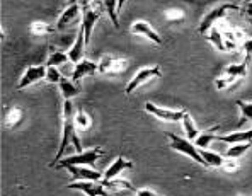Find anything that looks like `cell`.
<instances>
[{
	"label": "cell",
	"mask_w": 252,
	"mask_h": 196,
	"mask_svg": "<svg viewBox=\"0 0 252 196\" xmlns=\"http://www.w3.org/2000/svg\"><path fill=\"white\" fill-rule=\"evenodd\" d=\"M72 143L77 149V152H80L82 149V143L77 135V125H75V108H73L72 101H63L62 106V140L60 145H58L57 155L51 161L50 167H57V164L65 157V150L68 149V145Z\"/></svg>",
	"instance_id": "6da1fadb"
},
{
	"label": "cell",
	"mask_w": 252,
	"mask_h": 196,
	"mask_svg": "<svg viewBox=\"0 0 252 196\" xmlns=\"http://www.w3.org/2000/svg\"><path fill=\"white\" fill-rule=\"evenodd\" d=\"M230 10H240V3L223 2V3H217V5L211 7L208 12L203 16V19L198 26L199 36H206V33H208L213 26H217L218 22L227 16V12H230Z\"/></svg>",
	"instance_id": "7a4b0ae2"
},
{
	"label": "cell",
	"mask_w": 252,
	"mask_h": 196,
	"mask_svg": "<svg viewBox=\"0 0 252 196\" xmlns=\"http://www.w3.org/2000/svg\"><path fill=\"white\" fill-rule=\"evenodd\" d=\"M104 155V149L102 147H92L89 150H80L77 154L65 155L57 167H68V165H87V167H94V164Z\"/></svg>",
	"instance_id": "3957f363"
},
{
	"label": "cell",
	"mask_w": 252,
	"mask_h": 196,
	"mask_svg": "<svg viewBox=\"0 0 252 196\" xmlns=\"http://www.w3.org/2000/svg\"><path fill=\"white\" fill-rule=\"evenodd\" d=\"M167 138H169V145H170V149H172V150L186 155V157H189L191 161H194L196 164L203 165V167H208V164H206V161L203 159L199 149L191 142V140L181 138V136L174 135V133H167Z\"/></svg>",
	"instance_id": "277c9868"
},
{
	"label": "cell",
	"mask_w": 252,
	"mask_h": 196,
	"mask_svg": "<svg viewBox=\"0 0 252 196\" xmlns=\"http://www.w3.org/2000/svg\"><path fill=\"white\" fill-rule=\"evenodd\" d=\"M104 12V5L102 0H94L87 9L82 10V21H80V29L84 31L85 43H91V34L94 31V26L101 19V14Z\"/></svg>",
	"instance_id": "5b68a950"
},
{
	"label": "cell",
	"mask_w": 252,
	"mask_h": 196,
	"mask_svg": "<svg viewBox=\"0 0 252 196\" xmlns=\"http://www.w3.org/2000/svg\"><path fill=\"white\" fill-rule=\"evenodd\" d=\"M199 152H201L203 159L206 161V164H208L210 169L211 167L221 169V171L227 172V174H235V172L239 171V165H237L235 159H228L218 152H211L208 149H199Z\"/></svg>",
	"instance_id": "8992f818"
},
{
	"label": "cell",
	"mask_w": 252,
	"mask_h": 196,
	"mask_svg": "<svg viewBox=\"0 0 252 196\" xmlns=\"http://www.w3.org/2000/svg\"><path fill=\"white\" fill-rule=\"evenodd\" d=\"M160 77H162V70H160V66H158V65L140 68L138 72L135 73V77H133V79L128 82V86H126V89H125V94L131 96L138 87L145 86V84H148L150 80H154V79H160Z\"/></svg>",
	"instance_id": "52a82bcc"
},
{
	"label": "cell",
	"mask_w": 252,
	"mask_h": 196,
	"mask_svg": "<svg viewBox=\"0 0 252 196\" xmlns=\"http://www.w3.org/2000/svg\"><path fill=\"white\" fill-rule=\"evenodd\" d=\"M79 21H82V7H80V2L79 0H70L68 5L58 16L55 28H57V31H65V29H68L70 26H73Z\"/></svg>",
	"instance_id": "ba28073f"
},
{
	"label": "cell",
	"mask_w": 252,
	"mask_h": 196,
	"mask_svg": "<svg viewBox=\"0 0 252 196\" xmlns=\"http://www.w3.org/2000/svg\"><path fill=\"white\" fill-rule=\"evenodd\" d=\"M128 68L126 58H116L113 55H104L99 62V73L102 75H120Z\"/></svg>",
	"instance_id": "9c48e42d"
},
{
	"label": "cell",
	"mask_w": 252,
	"mask_h": 196,
	"mask_svg": "<svg viewBox=\"0 0 252 196\" xmlns=\"http://www.w3.org/2000/svg\"><path fill=\"white\" fill-rule=\"evenodd\" d=\"M46 65H31L28 66V68L24 70V73H22L19 84H17V89L22 91V89L32 86V84L36 82H41V80L46 79Z\"/></svg>",
	"instance_id": "30bf717a"
},
{
	"label": "cell",
	"mask_w": 252,
	"mask_h": 196,
	"mask_svg": "<svg viewBox=\"0 0 252 196\" xmlns=\"http://www.w3.org/2000/svg\"><path fill=\"white\" fill-rule=\"evenodd\" d=\"M72 176V181H99L104 179V172L97 171L94 167H87V165H68L65 167Z\"/></svg>",
	"instance_id": "8fae6325"
},
{
	"label": "cell",
	"mask_w": 252,
	"mask_h": 196,
	"mask_svg": "<svg viewBox=\"0 0 252 196\" xmlns=\"http://www.w3.org/2000/svg\"><path fill=\"white\" fill-rule=\"evenodd\" d=\"M145 111L152 116L158 118V120H164V121H181L184 116V111L186 109H169V108H160V106L154 104V102H145Z\"/></svg>",
	"instance_id": "7c38bea8"
},
{
	"label": "cell",
	"mask_w": 252,
	"mask_h": 196,
	"mask_svg": "<svg viewBox=\"0 0 252 196\" xmlns=\"http://www.w3.org/2000/svg\"><path fill=\"white\" fill-rule=\"evenodd\" d=\"M129 31H131V34L142 36V38L148 39V41H152L154 44H157V46H162V44H164V39L160 38V34H158V33L155 31V29L152 28V26L148 24L147 21H136V22H133L131 28H129Z\"/></svg>",
	"instance_id": "4fadbf2b"
},
{
	"label": "cell",
	"mask_w": 252,
	"mask_h": 196,
	"mask_svg": "<svg viewBox=\"0 0 252 196\" xmlns=\"http://www.w3.org/2000/svg\"><path fill=\"white\" fill-rule=\"evenodd\" d=\"M68 188L70 190L82 191L85 196H109L111 195L101 183H95V181H75V183H70Z\"/></svg>",
	"instance_id": "5bb4252c"
},
{
	"label": "cell",
	"mask_w": 252,
	"mask_h": 196,
	"mask_svg": "<svg viewBox=\"0 0 252 196\" xmlns=\"http://www.w3.org/2000/svg\"><path fill=\"white\" fill-rule=\"evenodd\" d=\"M97 72H99V64H97V62L84 58V60L79 62V64L75 65V68H73L72 80L75 84H79L80 80L85 79V77H92V75H95Z\"/></svg>",
	"instance_id": "9a60e30c"
},
{
	"label": "cell",
	"mask_w": 252,
	"mask_h": 196,
	"mask_svg": "<svg viewBox=\"0 0 252 196\" xmlns=\"http://www.w3.org/2000/svg\"><path fill=\"white\" fill-rule=\"evenodd\" d=\"M85 46H87V43H85V36H84V31L82 29H79V33H77V38H75V43L72 44V48H70L68 51V58L72 64H79V62L84 60V53H85Z\"/></svg>",
	"instance_id": "2e32d148"
},
{
	"label": "cell",
	"mask_w": 252,
	"mask_h": 196,
	"mask_svg": "<svg viewBox=\"0 0 252 196\" xmlns=\"http://www.w3.org/2000/svg\"><path fill=\"white\" fill-rule=\"evenodd\" d=\"M133 162L125 159L123 155H118V159L109 165V167L104 171V179H114V177H120V174L126 169H131Z\"/></svg>",
	"instance_id": "e0dca14e"
},
{
	"label": "cell",
	"mask_w": 252,
	"mask_h": 196,
	"mask_svg": "<svg viewBox=\"0 0 252 196\" xmlns=\"http://www.w3.org/2000/svg\"><path fill=\"white\" fill-rule=\"evenodd\" d=\"M58 91H60L63 101H70L72 98H75V96L80 94L79 84H75L72 79H66V77H63L60 82H58Z\"/></svg>",
	"instance_id": "ac0fdd59"
},
{
	"label": "cell",
	"mask_w": 252,
	"mask_h": 196,
	"mask_svg": "<svg viewBox=\"0 0 252 196\" xmlns=\"http://www.w3.org/2000/svg\"><path fill=\"white\" fill-rule=\"evenodd\" d=\"M181 123H183V130L186 133L188 140H196L201 135V133H199V127L196 125L194 118L189 114V111H184V116H183V120H181Z\"/></svg>",
	"instance_id": "d6986e66"
},
{
	"label": "cell",
	"mask_w": 252,
	"mask_h": 196,
	"mask_svg": "<svg viewBox=\"0 0 252 196\" xmlns=\"http://www.w3.org/2000/svg\"><path fill=\"white\" fill-rule=\"evenodd\" d=\"M217 140L220 142H225V143H244V142H252V128L251 130H246V131H233V133H228V135H223V136H217Z\"/></svg>",
	"instance_id": "ffe728a7"
},
{
	"label": "cell",
	"mask_w": 252,
	"mask_h": 196,
	"mask_svg": "<svg viewBox=\"0 0 252 196\" xmlns=\"http://www.w3.org/2000/svg\"><path fill=\"white\" fill-rule=\"evenodd\" d=\"M29 34L31 36H36V38H44V36H50L51 33H55V29L51 24L48 22H43V21H34L29 24Z\"/></svg>",
	"instance_id": "44dd1931"
},
{
	"label": "cell",
	"mask_w": 252,
	"mask_h": 196,
	"mask_svg": "<svg viewBox=\"0 0 252 196\" xmlns=\"http://www.w3.org/2000/svg\"><path fill=\"white\" fill-rule=\"evenodd\" d=\"M24 120V109L12 106V108L7 109L5 113V127L7 128H17Z\"/></svg>",
	"instance_id": "7402d4cb"
},
{
	"label": "cell",
	"mask_w": 252,
	"mask_h": 196,
	"mask_svg": "<svg viewBox=\"0 0 252 196\" xmlns=\"http://www.w3.org/2000/svg\"><path fill=\"white\" fill-rule=\"evenodd\" d=\"M208 41L213 44L215 48H217L218 51H223V53H227V48H225V39H223V34L220 33V29L217 28V26H213V28L210 29L208 33H206L205 36Z\"/></svg>",
	"instance_id": "603a6c76"
},
{
	"label": "cell",
	"mask_w": 252,
	"mask_h": 196,
	"mask_svg": "<svg viewBox=\"0 0 252 196\" xmlns=\"http://www.w3.org/2000/svg\"><path fill=\"white\" fill-rule=\"evenodd\" d=\"M218 125H215L211 130H208V131H205V133H201V135L196 138V143L194 145L198 147V149H208V147L211 145V142H215L217 140V131H218Z\"/></svg>",
	"instance_id": "cb8c5ba5"
},
{
	"label": "cell",
	"mask_w": 252,
	"mask_h": 196,
	"mask_svg": "<svg viewBox=\"0 0 252 196\" xmlns=\"http://www.w3.org/2000/svg\"><path fill=\"white\" fill-rule=\"evenodd\" d=\"M247 68H249V64L246 60L240 62V64H232L225 68L223 73H228L232 77H237V79H246L247 77Z\"/></svg>",
	"instance_id": "d4e9b609"
},
{
	"label": "cell",
	"mask_w": 252,
	"mask_h": 196,
	"mask_svg": "<svg viewBox=\"0 0 252 196\" xmlns=\"http://www.w3.org/2000/svg\"><path fill=\"white\" fill-rule=\"evenodd\" d=\"M102 5H104V10L109 16L111 22L116 29H120V21H118V0H102Z\"/></svg>",
	"instance_id": "484cf974"
},
{
	"label": "cell",
	"mask_w": 252,
	"mask_h": 196,
	"mask_svg": "<svg viewBox=\"0 0 252 196\" xmlns=\"http://www.w3.org/2000/svg\"><path fill=\"white\" fill-rule=\"evenodd\" d=\"M252 149V142H244V143H233L230 149L225 152V157L228 159H239L242 157L244 154L247 152V150Z\"/></svg>",
	"instance_id": "4316f807"
},
{
	"label": "cell",
	"mask_w": 252,
	"mask_h": 196,
	"mask_svg": "<svg viewBox=\"0 0 252 196\" xmlns=\"http://www.w3.org/2000/svg\"><path fill=\"white\" fill-rule=\"evenodd\" d=\"M239 80H240V79L228 75V73H221V75H218L217 79H215V87H217L218 91H225V89L235 86V84L239 82Z\"/></svg>",
	"instance_id": "83f0119b"
},
{
	"label": "cell",
	"mask_w": 252,
	"mask_h": 196,
	"mask_svg": "<svg viewBox=\"0 0 252 196\" xmlns=\"http://www.w3.org/2000/svg\"><path fill=\"white\" fill-rule=\"evenodd\" d=\"M66 62H70L68 53H63V51H53V53L48 57L46 66H60V65H65Z\"/></svg>",
	"instance_id": "f1b7e54d"
},
{
	"label": "cell",
	"mask_w": 252,
	"mask_h": 196,
	"mask_svg": "<svg viewBox=\"0 0 252 196\" xmlns=\"http://www.w3.org/2000/svg\"><path fill=\"white\" fill-rule=\"evenodd\" d=\"M75 125L79 130H89L92 127V118L89 116V113L80 109L79 113H75Z\"/></svg>",
	"instance_id": "f546056e"
},
{
	"label": "cell",
	"mask_w": 252,
	"mask_h": 196,
	"mask_svg": "<svg viewBox=\"0 0 252 196\" xmlns=\"http://www.w3.org/2000/svg\"><path fill=\"white\" fill-rule=\"evenodd\" d=\"M237 108L242 113V120H240V125H244L246 121H252V102H246V101H237L235 102Z\"/></svg>",
	"instance_id": "4dcf8cb0"
},
{
	"label": "cell",
	"mask_w": 252,
	"mask_h": 196,
	"mask_svg": "<svg viewBox=\"0 0 252 196\" xmlns=\"http://www.w3.org/2000/svg\"><path fill=\"white\" fill-rule=\"evenodd\" d=\"M164 16L169 22H183L186 19V14H184L183 9H167L164 12Z\"/></svg>",
	"instance_id": "1f68e13d"
},
{
	"label": "cell",
	"mask_w": 252,
	"mask_h": 196,
	"mask_svg": "<svg viewBox=\"0 0 252 196\" xmlns=\"http://www.w3.org/2000/svg\"><path fill=\"white\" fill-rule=\"evenodd\" d=\"M63 79L62 77V73L58 72V66H48L46 68V82H50V84H57L58 86V82Z\"/></svg>",
	"instance_id": "d6a6232c"
},
{
	"label": "cell",
	"mask_w": 252,
	"mask_h": 196,
	"mask_svg": "<svg viewBox=\"0 0 252 196\" xmlns=\"http://www.w3.org/2000/svg\"><path fill=\"white\" fill-rule=\"evenodd\" d=\"M242 51H244V55H246V58L244 60L247 62V64H251V60H252V38H246L242 41Z\"/></svg>",
	"instance_id": "836d02e7"
},
{
	"label": "cell",
	"mask_w": 252,
	"mask_h": 196,
	"mask_svg": "<svg viewBox=\"0 0 252 196\" xmlns=\"http://www.w3.org/2000/svg\"><path fill=\"white\" fill-rule=\"evenodd\" d=\"M240 12H242L244 17H247L249 21H252V2L240 3Z\"/></svg>",
	"instance_id": "e575fe53"
},
{
	"label": "cell",
	"mask_w": 252,
	"mask_h": 196,
	"mask_svg": "<svg viewBox=\"0 0 252 196\" xmlns=\"http://www.w3.org/2000/svg\"><path fill=\"white\" fill-rule=\"evenodd\" d=\"M136 196H162L152 190H136Z\"/></svg>",
	"instance_id": "d590c367"
},
{
	"label": "cell",
	"mask_w": 252,
	"mask_h": 196,
	"mask_svg": "<svg viewBox=\"0 0 252 196\" xmlns=\"http://www.w3.org/2000/svg\"><path fill=\"white\" fill-rule=\"evenodd\" d=\"M79 2H80V7H82V10H84V9H87L94 0H79Z\"/></svg>",
	"instance_id": "8d00e7d4"
},
{
	"label": "cell",
	"mask_w": 252,
	"mask_h": 196,
	"mask_svg": "<svg viewBox=\"0 0 252 196\" xmlns=\"http://www.w3.org/2000/svg\"><path fill=\"white\" fill-rule=\"evenodd\" d=\"M125 2H126V0H118V14L121 12V7L125 5Z\"/></svg>",
	"instance_id": "74e56055"
},
{
	"label": "cell",
	"mask_w": 252,
	"mask_h": 196,
	"mask_svg": "<svg viewBox=\"0 0 252 196\" xmlns=\"http://www.w3.org/2000/svg\"><path fill=\"white\" fill-rule=\"evenodd\" d=\"M249 2H252V0H242L240 3H249Z\"/></svg>",
	"instance_id": "f35d334b"
}]
</instances>
